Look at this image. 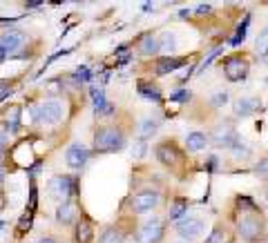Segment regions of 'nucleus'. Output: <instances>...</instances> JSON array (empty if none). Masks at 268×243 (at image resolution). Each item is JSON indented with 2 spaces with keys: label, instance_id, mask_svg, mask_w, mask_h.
Returning <instances> with one entry per match:
<instances>
[{
  "label": "nucleus",
  "instance_id": "f3484780",
  "mask_svg": "<svg viewBox=\"0 0 268 243\" xmlns=\"http://www.w3.org/2000/svg\"><path fill=\"white\" fill-rule=\"evenodd\" d=\"M159 52V40H156V36L152 34H146L141 38V54L143 56H152V54Z\"/></svg>",
  "mask_w": 268,
  "mask_h": 243
},
{
  "label": "nucleus",
  "instance_id": "5701e85b",
  "mask_svg": "<svg viewBox=\"0 0 268 243\" xmlns=\"http://www.w3.org/2000/svg\"><path fill=\"white\" fill-rule=\"evenodd\" d=\"M7 130H11V132L20 130V107H14L11 114H7Z\"/></svg>",
  "mask_w": 268,
  "mask_h": 243
},
{
  "label": "nucleus",
  "instance_id": "4c0bfd02",
  "mask_svg": "<svg viewBox=\"0 0 268 243\" xmlns=\"http://www.w3.org/2000/svg\"><path fill=\"white\" fill-rule=\"evenodd\" d=\"M197 11H199V14H208L210 7L208 5H199V7H197Z\"/></svg>",
  "mask_w": 268,
  "mask_h": 243
},
{
  "label": "nucleus",
  "instance_id": "c9c22d12",
  "mask_svg": "<svg viewBox=\"0 0 268 243\" xmlns=\"http://www.w3.org/2000/svg\"><path fill=\"white\" fill-rule=\"evenodd\" d=\"M217 161H219L217 156H210L208 163H206V165H208V170H217V167H219V163H217Z\"/></svg>",
  "mask_w": 268,
  "mask_h": 243
},
{
  "label": "nucleus",
  "instance_id": "37998d69",
  "mask_svg": "<svg viewBox=\"0 0 268 243\" xmlns=\"http://www.w3.org/2000/svg\"><path fill=\"white\" fill-rule=\"evenodd\" d=\"M264 63H266V65H268V54H266V56H264Z\"/></svg>",
  "mask_w": 268,
  "mask_h": 243
},
{
  "label": "nucleus",
  "instance_id": "ea45409f",
  "mask_svg": "<svg viewBox=\"0 0 268 243\" xmlns=\"http://www.w3.org/2000/svg\"><path fill=\"white\" fill-rule=\"evenodd\" d=\"M34 205H36V188L31 185V208H34Z\"/></svg>",
  "mask_w": 268,
  "mask_h": 243
},
{
  "label": "nucleus",
  "instance_id": "4468645a",
  "mask_svg": "<svg viewBox=\"0 0 268 243\" xmlns=\"http://www.w3.org/2000/svg\"><path fill=\"white\" fill-rule=\"evenodd\" d=\"M181 65H185V58H172V56H163V58L156 63V74H159V76H166V74L177 72Z\"/></svg>",
  "mask_w": 268,
  "mask_h": 243
},
{
  "label": "nucleus",
  "instance_id": "a18cd8bd",
  "mask_svg": "<svg viewBox=\"0 0 268 243\" xmlns=\"http://www.w3.org/2000/svg\"><path fill=\"white\" fill-rule=\"evenodd\" d=\"M0 181H2V170H0Z\"/></svg>",
  "mask_w": 268,
  "mask_h": 243
},
{
  "label": "nucleus",
  "instance_id": "f8f14e48",
  "mask_svg": "<svg viewBox=\"0 0 268 243\" xmlns=\"http://www.w3.org/2000/svg\"><path fill=\"white\" fill-rule=\"evenodd\" d=\"M262 109V101L259 98H239L237 103H235V114L237 116H250V114L259 112Z\"/></svg>",
  "mask_w": 268,
  "mask_h": 243
},
{
  "label": "nucleus",
  "instance_id": "9d476101",
  "mask_svg": "<svg viewBox=\"0 0 268 243\" xmlns=\"http://www.w3.org/2000/svg\"><path fill=\"white\" fill-rule=\"evenodd\" d=\"M163 237V223L159 219H150L139 232V241L141 243H156Z\"/></svg>",
  "mask_w": 268,
  "mask_h": 243
},
{
  "label": "nucleus",
  "instance_id": "7ed1b4c3",
  "mask_svg": "<svg viewBox=\"0 0 268 243\" xmlns=\"http://www.w3.org/2000/svg\"><path fill=\"white\" fill-rule=\"evenodd\" d=\"M212 143L214 145H219V147H228L230 150L235 143H239L235 127L230 125V123H221V125H217L214 127V132H212Z\"/></svg>",
  "mask_w": 268,
  "mask_h": 243
},
{
  "label": "nucleus",
  "instance_id": "c756f323",
  "mask_svg": "<svg viewBox=\"0 0 268 243\" xmlns=\"http://www.w3.org/2000/svg\"><path fill=\"white\" fill-rule=\"evenodd\" d=\"M230 150L235 152V156H248V154H250V150H248V147H246L241 141H239V143H235V145L230 147Z\"/></svg>",
  "mask_w": 268,
  "mask_h": 243
},
{
  "label": "nucleus",
  "instance_id": "412c9836",
  "mask_svg": "<svg viewBox=\"0 0 268 243\" xmlns=\"http://www.w3.org/2000/svg\"><path fill=\"white\" fill-rule=\"evenodd\" d=\"M121 241H123V234L117 228H107L101 237V243H121Z\"/></svg>",
  "mask_w": 268,
  "mask_h": 243
},
{
  "label": "nucleus",
  "instance_id": "a211bd4d",
  "mask_svg": "<svg viewBox=\"0 0 268 243\" xmlns=\"http://www.w3.org/2000/svg\"><path fill=\"white\" fill-rule=\"evenodd\" d=\"M139 94H141V96H146V98H150V101H156V103L161 101L159 87H156V85H152V83H139Z\"/></svg>",
  "mask_w": 268,
  "mask_h": 243
},
{
  "label": "nucleus",
  "instance_id": "393cba45",
  "mask_svg": "<svg viewBox=\"0 0 268 243\" xmlns=\"http://www.w3.org/2000/svg\"><path fill=\"white\" fill-rule=\"evenodd\" d=\"M156 127H159V123L152 121V118H146V121L141 123V127H139V134H141L143 138H148V136H152V134L156 132Z\"/></svg>",
  "mask_w": 268,
  "mask_h": 243
},
{
  "label": "nucleus",
  "instance_id": "b1692460",
  "mask_svg": "<svg viewBox=\"0 0 268 243\" xmlns=\"http://www.w3.org/2000/svg\"><path fill=\"white\" fill-rule=\"evenodd\" d=\"M76 237H78V241L81 243H89V239H92V228H89L88 221H81V223H78Z\"/></svg>",
  "mask_w": 268,
  "mask_h": 243
},
{
  "label": "nucleus",
  "instance_id": "a878e982",
  "mask_svg": "<svg viewBox=\"0 0 268 243\" xmlns=\"http://www.w3.org/2000/svg\"><path fill=\"white\" fill-rule=\"evenodd\" d=\"M255 47H257V52L262 54V56H266V54H268V27L257 36V40H255Z\"/></svg>",
  "mask_w": 268,
  "mask_h": 243
},
{
  "label": "nucleus",
  "instance_id": "f704fd0d",
  "mask_svg": "<svg viewBox=\"0 0 268 243\" xmlns=\"http://www.w3.org/2000/svg\"><path fill=\"white\" fill-rule=\"evenodd\" d=\"M172 101H188V98H190V92H188V89H183V92H177V94H172Z\"/></svg>",
  "mask_w": 268,
  "mask_h": 243
},
{
  "label": "nucleus",
  "instance_id": "e433bc0d",
  "mask_svg": "<svg viewBox=\"0 0 268 243\" xmlns=\"http://www.w3.org/2000/svg\"><path fill=\"white\" fill-rule=\"evenodd\" d=\"M5 145H7V134L5 132H0V150H2Z\"/></svg>",
  "mask_w": 268,
  "mask_h": 243
},
{
  "label": "nucleus",
  "instance_id": "6e6552de",
  "mask_svg": "<svg viewBox=\"0 0 268 243\" xmlns=\"http://www.w3.org/2000/svg\"><path fill=\"white\" fill-rule=\"evenodd\" d=\"M226 78L233 81V83H239V81H244L248 76V63L244 58H228L226 60Z\"/></svg>",
  "mask_w": 268,
  "mask_h": 243
},
{
  "label": "nucleus",
  "instance_id": "473e14b6",
  "mask_svg": "<svg viewBox=\"0 0 268 243\" xmlns=\"http://www.w3.org/2000/svg\"><path fill=\"white\" fill-rule=\"evenodd\" d=\"M219 54H221V47H219V49H214V52H212V54H210L208 58H206V60H204V65H201V72H206V67H210V63H212V60H214V58H217V56H219Z\"/></svg>",
  "mask_w": 268,
  "mask_h": 243
},
{
  "label": "nucleus",
  "instance_id": "72a5a7b5",
  "mask_svg": "<svg viewBox=\"0 0 268 243\" xmlns=\"http://www.w3.org/2000/svg\"><path fill=\"white\" fill-rule=\"evenodd\" d=\"M221 237H224V232H221L219 228H214V232L210 234V239L206 243H221Z\"/></svg>",
  "mask_w": 268,
  "mask_h": 243
},
{
  "label": "nucleus",
  "instance_id": "1a4fd4ad",
  "mask_svg": "<svg viewBox=\"0 0 268 243\" xmlns=\"http://www.w3.org/2000/svg\"><path fill=\"white\" fill-rule=\"evenodd\" d=\"M156 203H159V194H156L154 190H143V192H139V194L134 196V201H132V208H134V212L143 214V212H150V210H154Z\"/></svg>",
  "mask_w": 268,
  "mask_h": 243
},
{
  "label": "nucleus",
  "instance_id": "49530a36",
  "mask_svg": "<svg viewBox=\"0 0 268 243\" xmlns=\"http://www.w3.org/2000/svg\"><path fill=\"white\" fill-rule=\"evenodd\" d=\"M266 199H268V188H266Z\"/></svg>",
  "mask_w": 268,
  "mask_h": 243
},
{
  "label": "nucleus",
  "instance_id": "39448f33",
  "mask_svg": "<svg viewBox=\"0 0 268 243\" xmlns=\"http://www.w3.org/2000/svg\"><path fill=\"white\" fill-rule=\"evenodd\" d=\"M47 190H49V194H52V199H56V201L67 199V196L72 194V176H54V179L49 181Z\"/></svg>",
  "mask_w": 268,
  "mask_h": 243
},
{
  "label": "nucleus",
  "instance_id": "f257e3e1",
  "mask_svg": "<svg viewBox=\"0 0 268 243\" xmlns=\"http://www.w3.org/2000/svg\"><path fill=\"white\" fill-rule=\"evenodd\" d=\"M31 116L36 123H59L63 118V103L45 101L43 105L31 107Z\"/></svg>",
  "mask_w": 268,
  "mask_h": 243
},
{
  "label": "nucleus",
  "instance_id": "4be33fe9",
  "mask_svg": "<svg viewBox=\"0 0 268 243\" xmlns=\"http://www.w3.org/2000/svg\"><path fill=\"white\" fill-rule=\"evenodd\" d=\"M56 219H59L60 223H72V219H74V208H72L69 203L60 205L59 212H56Z\"/></svg>",
  "mask_w": 268,
  "mask_h": 243
},
{
  "label": "nucleus",
  "instance_id": "7c9ffc66",
  "mask_svg": "<svg viewBox=\"0 0 268 243\" xmlns=\"http://www.w3.org/2000/svg\"><path fill=\"white\" fill-rule=\"evenodd\" d=\"M143 154H146V143L137 141V143H134V147H132V156H134V159H141Z\"/></svg>",
  "mask_w": 268,
  "mask_h": 243
},
{
  "label": "nucleus",
  "instance_id": "aec40b11",
  "mask_svg": "<svg viewBox=\"0 0 268 243\" xmlns=\"http://www.w3.org/2000/svg\"><path fill=\"white\" fill-rule=\"evenodd\" d=\"M185 212H188V203H185V201H177L170 208V221H181Z\"/></svg>",
  "mask_w": 268,
  "mask_h": 243
},
{
  "label": "nucleus",
  "instance_id": "a19ab883",
  "mask_svg": "<svg viewBox=\"0 0 268 243\" xmlns=\"http://www.w3.org/2000/svg\"><path fill=\"white\" fill-rule=\"evenodd\" d=\"M38 243H56V241H54V239H49V237H45V239H40Z\"/></svg>",
  "mask_w": 268,
  "mask_h": 243
},
{
  "label": "nucleus",
  "instance_id": "2eb2a0df",
  "mask_svg": "<svg viewBox=\"0 0 268 243\" xmlns=\"http://www.w3.org/2000/svg\"><path fill=\"white\" fill-rule=\"evenodd\" d=\"M206 145H208V136H206L204 132H192L185 138V147L190 152H201V150H206Z\"/></svg>",
  "mask_w": 268,
  "mask_h": 243
},
{
  "label": "nucleus",
  "instance_id": "9b49d317",
  "mask_svg": "<svg viewBox=\"0 0 268 243\" xmlns=\"http://www.w3.org/2000/svg\"><path fill=\"white\" fill-rule=\"evenodd\" d=\"M25 38H27V36H25L23 31L9 29V31H5V34L0 36V47H2V52H5V54L16 52V49H18L20 45L25 43Z\"/></svg>",
  "mask_w": 268,
  "mask_h": 243
},
{
  "label": "nucleus",
  "instance_id": "bb28decb",
  "mask_svg": "<svg viewBox=\"0 0 268 243\" xmlns=\"http://www.w3.org/2000/svg\"><path fill=\"white\" fill-rule=\"evenodd\" d=\"M248 23H250V18L246 16L244 18V23L237 27V34H235V38L230 40V45H239V43H244V38H246V29H248Z\"/></svg>",
  "mask_w": 268,
  "mask_h": 243
},
{
  "label": "nucleus",
  "instance_id": "423d86ee",
  "mask_svg": "<svg viewBox=\"0 0 268 243\" xmlns=\"http://www.w3.org/2000/svg\"><path fill=\"white\" fill-rule=\"evenodd\" d=\"M88 159H89V150L85 145H81V143L69 145L67 152H65V161H67V165L74 167V170H81L88 163Z\"/></svg>",
  "mask_w": 268,
  "mask_h": 243
},
{
  "label": "nucleus",
  "instance_id": "ddd939ff",
  "mask_svg": "<svg viewBox=\"0 0 268 243\" xmlns=\"http://www.w3.org/2000/svg\"><path fill=\"white\" fill-rule=\"evenodd\" d=\"M89 94H92V101H94V109H96V114H112L114 112V105L105 101V94H103V89L92 87V89H89Z\"/></svg>",
  "mask_w": 268,
  "mask_h": 243
},
{
  "label": "nucleus",
  "instance_id": "2f4dec72",
  "mask_svg": "<svg viewBox=\"0 0 268 243\" xmlns=\"http://www.w3.org/2000/svg\"><path fill=\"white\" fill-rule=\"evenodd\" d=\"M226 101H228V94H226V92H219V94H214V96H212V105L214 107H221Z\"/></svg>",
  "mask_w": 268,
  "mask_h": 243
},
{
  "label": "nucleus",
  "instance_id": "79ce46f5",
  "mask_svg": "<svg viewBox=\"0 0 268 243\" xmlns=\"http://www.w3.org/2000/svg\"><path fill=\"white\" fill-rule=\"evenodd\" d=\"M5 58V52H2V47H0V60Z\"/></svg>",
  "mask_w": 268,
  "mask_h": 243
},
{
  "label": "nucleus",
  "instance_id": "cd10ccee",
  "mask_svg": "<svg viewBox=\"0 0 268 243\" xmlns=\"http://www.w3.org/2000/svg\"><path fill=\"white\" fill-rule=\"evenodd\" d=\"M255 174H257L259 179H268V156L262 159L257 165H255Z\"/></svg>",
  "mask_w": 268,
  "mask_h": 243
},
{
  "label": "nucleus",
  "instance_id": "6ab92c4d",
  "mask_svg": "<svg viewBox=\"0 0 268 243\" xmlns=\"http://www.w3.org/2000/svg\"><path fill=\"white\" fill-rule=\"evenodd\" d=\"M177 49V38H175V34H163L161 36V43H159V52H163V54H172Z\"/></svg>",
  "mask_w": 268,
  "mask_h": 243
},
{
  "label": "nucleus",
  "instance_id": "58836bf2",
  "mask_svg": "<svg viewBox=\"0 0 268 243\" xmlns=\"http://www.w3.org/2000/svg\"><path fill=\"white\" fill-rule=\"evenodd\" d=\"M188 16H190V9H181V11H179V18H183V20H185Z\"/></svg>",
  "mask_w": 268,
  "mask_h": 243
},
{
  "label": "nucleus",
  "instance_id": "20e7f679",
  "mask_svg": "<svg viewBox=\"0 0 268 243\" xmlns=\"http://www.w3.org/2000/svg\"><path fill=\"white\" fill-rule=\"evenodd\" d=\"M177 232H179L183 239L192 241V239L201 237V232H204V221L195 219V216H185V219L177 221Z\"/></svg>",
  "mask_w": 268,
  "mask_h": 243
},
{
  "label": "nucleus",
  "instance_id": "c03bdc74",
  "mask_svg": "<svg viewBox=\"0 0 268 243\" xmlns=\"http://www.w3.org/2000/svg\"><path fill=\"white\" fill-rule=\"evenodd\" d=\"M2 228H5V223H2V221H0V230H2Z\"/></svg>",
  "mask_w": 268,
  "mask_h": 243
},
{
  "label": "nucleus",
  "instance_id": "c85d7f7f",
  "mask_svg": "<svg viewBox=\"0 0 268 243\" xmlns=\"http://www.w3.org/2000/svg\"><path fill=\"white\" fill-rule=\"evenodd\" d=\"M74 76H76V81H81V83H88L89 78H92V72H89L88 67H78Z\"/></svg>",
  "mask_w": 268,
  "mask_h": 243
},
{
  "label": "nucleus",
  "instance_id": "0eeeda50",
  "mask_svg": "<svg viewBox=\"0 0 268 243\" xmlns=\"http://www.w3.org/2000/svg\"><path fill=\"white\" fill-rule=\"evenodd\" d=\"M237 230H239V237L244 241H257L262 237V221H257L255 216H244L239 221Z\"/></svg>",
  "mask_w": 268,
  "mask_h": 243
},
{
  "label": "nucleus",
  "instance_id": "dca6fc26",
  "mask_svg": "<svg viewBox=\"0 0 268 243\" xmlns=\"http://www.w3.org/2000/svg\"><path fill=\"white\" fill-rule=\"evenodd\" d=\"M156 159L163 163V165H175L177 161H179V154L172 145H159L156 147Z\"/></svg>",
  "mask_w": 268,
  "mask_h": 243
},
{
  "label": "nucleus",
  "instance_id": "f03ea898",
  "mask_svg": "<svg viewBox=\"0 0 268 243\" xmlns=\"http://www.w3.org/2000/svg\"><path fill=\"white\" fill-rule=\"evenodd\" d=\"M94 145L98 152H117L123 147V136L121 132H117L114 127H103L96 132L94 136Z\"/></svg>",
  "mask_w": 268,
  "mask_h": 243
}]
</instances>
